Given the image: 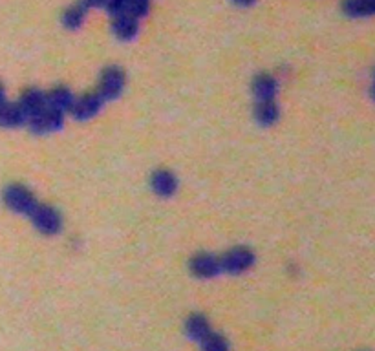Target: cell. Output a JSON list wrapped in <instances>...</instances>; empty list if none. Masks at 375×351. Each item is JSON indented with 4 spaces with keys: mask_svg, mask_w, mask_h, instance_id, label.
I'll return each mask as SVG.
<instances>
[{
    "mask_svg": "<svg viewBox=\"0 0 375 351\" xmlns=\"http://www.w3.org/2000/svg\"><path fill=\"white\" fill-rule=\"evenodd\" d=\"M30 218L33 227L46 236L57 234L63 229V218H60L59 210L46 203H37L30 212Z\"/></svg>",
    "mask_w": 375,
    "mask_h": 351,
    "instance_id": "1",
    "label": "cell"
},
{
    "mask_svg": "<svg viewBox=\"0 0 375 351\" xmlns=\"http://www.w3.org/2000/svg\"><path fill=\"white\" fill-rule=\"evenodd\" d=\"M2 198H4L6 207H8L9 210H13V212H17V215L30 216V212L33 210V207L38 203L37 200H35L33 193H31L28 187H24V185H19V183L6 187Z\"/></svg>",
    "mask_w": 375,
    "mask_h": 351,
    "instance_id": "2",
    "label": "cell"
},
{
    "mask_svg": "<svg viewBox=\"0 0 375 351\" xmlns=\"http://www.w3.org/2000/svg\"><path fill=\"white\" fill-rule=\"evenodd\" d=\"M255 264V253L248 247H235L227 251L222 258H220V266L222 271L231 274H240L251 269Z\"/></svg>",
    "mask_w": 375,
    "mask_h": 351,
    "instance_id": "3",
    "label": "cell"
},
{
    "mask_svg": "<svg viewBox=\"0 0 375 351\" xmlns=\"http://www.w3.org/2000/svg\"><path fill=\"white\" fill-rule=\"evenodd\" d=\"M125 90V72L117 66H110L102 72L101 81H99L97 94L101 95L102 101H112L117 99Z\"/></svg>",
    "mask_w": 375,
    "mask_h": 351,
    "instance_id": "4",
    "label": "cell"
},
{
    "mask_svg": "<svg viewBox=\"0 0 375 351\" xmlns=\"http://www.w3.org/2000/svg\"><path fill=\"white\" fill-rule=\"evenodd\" d=\"M26 124L30 126V130L33 134H41V136H44V134L57 132V130L63 129L64 117L60 112L51 110V108L46 107L44 110L38 112V114L31 116L30 119L26 121Z\"/></svg>",
    "mask_w": 375,
    "mask_h": 351,
    "instance_id": "5",
    "label": "cell"
},
{
    "mask_svg": "<svg viewBox=\"0 0 375 351\" xmlns=\"http://www.w3.org/2000/svg\"><path fill=\"white\" fill-rule=\"evenodd\" d=\"M102 104H105V101H102L101 95L95 92V94H86L83 95V97L75 99L70 112H72V116L75 117V119L88 121L97 116L99 112H101Z\"/></svg>",
    "mask_w": 375,
    "mask_h": 351,
    "instance_id": "6",
    "label": "cell"
},
{
    "mask_svg": "<svg viewBox=\"0 0 375 351\" xmlns=\"http://www.w3.org/2000/svg\"><path fill=\"white\" fill-rule=\"evenodd\" d=\"M191 271L198 279H214L222 273V266H220V258L213 256L209 253H200L191 260Z\"/></svg>",
    "mask_w": 375,
    "mask_h": 351,
    "instance_id": "7",
    "label": "cell"
},
{
    "mask_svg": "<svg viewBox=\"0 0 375 351\" xmlns=\"http://www.w3.org/2000/svg\"><path fill=\"white\" fill-rule=\"evenodd\" d=\"M112 31L117 39L125 40V43L136 39V35L139 33V18L132 17L130 14L117 15L112 22Z\"/></svg>",
    "mask_w": 375,
    "mask_h": 351,
    "instance_id": "8",
    "label": "cell"
},
{
    "mask_svg": "<svg viewBox=\"0 0 375 351\" xmlns=\"http://www.w3.org/2000/svg\"><path fill=\"white\" fill-rule=\"evenodd\" d=\"M19 107H21L26 121H28L31 116H35V114H38V112L44 110V108L48 107L46 94L37 90V88H30V90H26L24 94L21 95V99H19Z\"/></svg>",
    "mask_w": 375,
    "mask_h": 351,
    "instance_id": "9",
    "label": "cell"
},
{
    "mask_svg": "<svg viewBox=\"0 0 375 351\" xmlns=\"http://www.w3.org/2000/svg\"><path fill=\"white\" fill-rule=\"evenodd\" d=\"M26 123V117L22 114L19 103H11L2 99L0 101V126L2 129H17Z\"/></svg>",
    "mask_w": 375,
    "mask_h": 351,
    "instance_id": "10",
    "label": "cell"
},
{
    "mask_svg": "<svg viewBox=\"0 0 375 351\" xmlns=\"http://www.w3.org/2000/svg\"><path fill=\"white\" fill-rule=\"evenodd\" d=\"M150 185H152V190L158 196L169 198L176 193L178 189V181H176V176L169 171H156L150 178Z\"/></svg>",
    "mask_w": 375,
    "mask_h": 351,
    "instance_id": "11",
    "label": "cell"
},
{
    "mask_svg": "<svg viewBox=\"0 0 375 351\" xmlns=\"http://www.w3.org/2000/svg\"><path fill=\"white\" fill-rule=\"evenodd\" d=\"M73 101H75V97H73V94L66 88V86H57V88H53V90L50 92V94H46L48 108L60 112V114L68 112L70 108H72Z\"/></svg>",
    "mask_w": 375,
    "mask_h": 351,
    "instance_id": "12",
    "label": "cell"
},
{
    "mask_svg": "<svg viewBox=\"0 0 375 351\" xmlns=\"http://www.w3.org/2000/svg\"><path fill=\"white\" fill-rule=\"evenodd\" d=\"M253 94H255L256 101H262V99H275L277 95V79L271 77V75H256L255 81H253Z\"/></svg>",
    "mask_w": 375,
    "mask_h": 351,
    "instance_id": "13",
    "label": "cell"
},
{
    "mask_svg": "<svg viewBox=\"0 0 375 351\" xmlns=\"http://www.w3.org/2000/svg\"><path fill=\"white\" fill-rule=\"evenodd\" d=\"M255 119L264 126L273 124L278 119V107L275 99H262L255 104Z\"/></svg>",
    "mask_w": 375,
    "mask_h": 351,
    "instance_id": "14",
    "label": "cell"
},
{
    "mask_svg": "<svg viewBox=\"0 0 375 351\" xmlns=\"http://www.w3.org/2000/svg\"><path fill=\"white\" fill-rule=\"evenodd\" d=\"M342 9L348 17H370L375 9V0H342Z\"/></svg>",
    "mask_w": 375,
    "mask_h": 351,
    "instance_id": "15",
    "label": "cell"
},
{
    "mask_svg": "<svg viewBox=\"0 0 375 351\" xmlns=\"http://www.w3.org/2000/svg\"><path fill=\"white\" fill-rule=\"evenodd\" d=\"M185 330H187V335L192 340H198V342H200L201 338L211 331L209 320H207L204 315H192V317H189L187 322H185Z\"/></svg>",
    "mask_w": 375,
    "mask_h": 351,
    "instance_id": "16",
    "label": "cell"
},
{
    "mask_svg": "<svg viewBox=\"0 0 375 351\" xmlns=\"http://www.w3.org/2000/svg\"><path fill=\"white\" fill-rule=\"evenodd\" d=\"M86 11H88V9L83 8L81 4H75L72 6V8H68L63 14V26L66 28V30H72V31L79 30V28L85 24Z\"/></svg>",
    "mask_w": 375,
    "mask_h": 351,
    "instance_id": "17",
    "label": "cell"
},
{
    "mask_svg": "<svg viewBox=\"0 0 375 351\" xmlns=\"http://www.w3.org/2000/svg\"><path fill=\"white\" fill-rule=\"evenodd\" d=\"M200 342L204 351H229V344H227L226 338H223L222 335L213 333V331H209V333L205 335Z\"/></svg>",
    "mask_w": 375,
    "mask_h": 351,
    "instance_id": "18",
    "label": "cell"
},
{
    "mask_svg": "<svg viewBox=\"0 0 375 351\" xmlns=\"http://www.w3.org/2000/svg\"><path fill=\"white\" fill-rule=\"evenodd\" d=\"M150 9V0H127V14L143 18Z\"/></svg>",
    "mask_w": 375,
    "mask_h": 351,
    "instance_id": "19",
    "label": "cell"
},
{
    "mask_svg": "<svg viewBox=\"0 0 375 351\" xmlns=\"http://www.w3.org/2000/svg\"><path fill=\"white\" fill-rule=\"evenodd\" d=\"M102 8H107L112 17H117L121 14H127V0H105Z\"/></svg>",
    "mask_w": 375,
    "mask_h": 351,
    "instance_id": "20",
    "label": "cell"
},
{
    "mask_svg": "<svg viewBox=\"0 0 375 351\" xmlns=\"http://www.w3.org/2000/svg\"><path fill=\"white\" fill-rule=\"evenodd\" d=\"M79 4H81L85 9H90V8H102V4H105V0H81Z\"/></svg>",
    "mask_w": 375,
    "mask_h": 351,
    "instance_id": "21",
    "label": "cell"
},
{
    "mask_svg": "<svg viewBox=\"0 0 375 351\" xmlns=\"http://www.w3.org/2000/svg\"><path fill=\"white\" fill-rule=\"evenodd\" d=\"M233 2H235V4H238V6H251L255 0H233Z\"/></svg>",
    "mask_w": 375,
    "mask_h": 351,
    "instance_id": "22",
    "label": "cell"
},
{
    "mask_svg": "<svg viewBox=\"0 0 375 351\" xmlns=\"http://www.w3.org/2000/svg\"><path fill=\"white\" fill-rule=\"evenodd\" d=\"M4 99V88H2V85H0V101Z\"/></svg>",
    "mask_w": 375,
    "mask_h": 351,
    "instance_id": "23",
    "label": "cell"
}]
</instances>
